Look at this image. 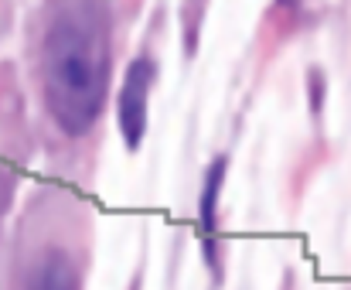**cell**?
Segmentation results:
<instances>
[{
  "mask_svg": "<svg viewBox=\"0 0 351 290\" xmlns=\"http://www.w3.org/2000/svg\"><path fill=\"white\" fill-rule=\"evenodd\" d=\"M280 290H297V277H293V270H287V274H283V284H280Z\"/></svg>",
  "mask_w": 351,
  "mask_h": 290,
  "instance_id": "cell-6",
  "label": "cell"
},
{
  "mask_svg": "<svg viewBox=\"0 0 351 290\" xmlns=\"http://www.w3.org/2000/svg\"><path fill=\"white\" fill-rule=\"evenodd\" d=\"M147 0H41L27 27V82L38 137L58 181L93 188L113 89Z\"/></svg>",
  "mask_w": 351,
  "mask_h": 290,
  "instance_id": "cell-1",
  "label": "cell"
},
{
  "mask_svg": "<svg viewBox=\"0 0 351 290\" xmlns=\"http://www.w3.org/2000/svg\"><path fill=\"white\" fill-rule=\"evenodd\" d=\"M212 14V0H178V34H181V51L188 58L198 55L202 38H205V24Z\"/></svg>",
  "mask_w": 351,
  "mask_h": 290,
  "instance_id": "cell-5",
  "label": "cell"
},
{
  "mask_svg": "<svg viewBox=\"0 0 351 290\" xmlns=\"http://www.w3.org/2000/svg\"><path fill=\"white\" fill-rule=\"evenodd\" d=\"M31 154H34V127H27L24 110H17L10 127H0V239H3V222L14 208Z\"/></svg>",
  "mask_w": 351,
  "mask_h": 290,
  "instance_id": "cell-4",
  "label": "cell"
},
{
  "mask_svg": "<svg viewBox=\"0 0 351 290\" xmlns=\"http://www.w3.org/2000/svg\"><path fill=\"white\" fill-rule=\"evenodd\" d=\"M140 287H143V260H140V267H136V277H133V284H130L126 290H140Z\"/></svg>",
  "mask_w": 351,
  "mask_h": 290,
  "instance_id": "cell-7",
  "label": "cell"
},
{
  "mask_svg": "<svg viewBox=\"0 0 351 290\" xmlns=\"http://www.w3.org/2000/svg\"><path fill=\"white\" fill-rule=\"evenodd\" d=\"M96 263V208L69 181L31 188L7 253L3 290H89Z\"/></svg>",
  "mask_w": 351,
  "mask_h": 290,
  "instance_id": "cell-2",
  "label": "cell"
},
{
  "mask_svg": "<svg viewBox=\"0 0 351 290\" xmlns=\"http://www.w3.org/2000/svg\"><path fill=\"white\" fill-rule=\"evenodd\" d=\"M164 38H167V10H157L119 69L117 89H113V123L126 154H140L150 134V103L160 82Z\"/></svg>",
  "mask_w": 351,
  "mask_h": 290,
  "instance_id": "cell-3",
  "label": "cell"
}]
</instances>
